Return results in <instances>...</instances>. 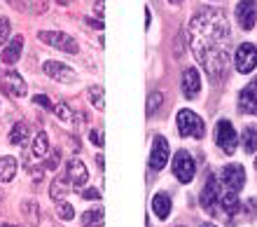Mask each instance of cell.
<instances>
[{
  "label": "cell",
  "mask_w": 257,
  "mask_h": 227,
  "mask_svg": "<svg viewBox=\"0 0 257 227\" xmlns=\"http://www.w3.org/2000/svg\"><path fill=\"white\" fill-rule=\"evenodd\" d=\"M190 47L196 61L213 80H224L229 70V21L220 10L196 12L187 28Z\"/></svg>",
  "instance_id": "obj_1"
},
{
  "label": "cell",
  "mask_w": 257,
  "mask_h": 227,
  "mask_svg": "<svg viewBox=\"0 0 257 227\" xmlns=\"http://www.w3.org/2000/svg\"><path fill=\"white\" fill-rule=\"evenodd\" d=\"M178 131L180 136H190V138H203L206 134V124L194 110H180L178 113Z\"/></svg>",
  "instance_id": "obj_2"
},
{
  "label": "cell",
  "mask_w": 257,
  "mask_h": 227,
  "mask_svg": "<svg viewBox=\"0 0 257 227\" xmlns=\"http://www.w3.org/2000/svg\"><path fill=\"white\" fill-rule=\"evenodd\" d=\"M215 143L224 155H234L238 147V134L229 120H220L215 124Z\"/></svg>",
  "instance_id": "obj_3"
},
{
  "label": "cell",
  "mask_w": 257,
  "mask_h": 227,
  "mask_svg": "<svg viewBox=\"0 0 257 227\" xmlns=\"http://www.w3.org/2000/svg\"><path fill=\"white\" fill-rule=\"evenodd\" d=\"M38 38L45 45L54 47V49H61V52H68V54H77V42L68 33H61V31H40Z\"/></svg>",
  "instance_id": "obj_4"
},
{
  "label": "cell",
  "mask_w": 257,
  "mask_h": 227,
  "mask_svg": "<svg viewBox=\"0 0 257 227\" xmlns=\"http://www.w3.org/2000/svg\"><path fill=\"white\" fill-rule=\"evenodd\" d=\"M234 66L241 75L255 70L257 66V47L250 45V42H243V45L236 49V56H234Z\"/></svg>",
  "instance_id": "obj_5"
},
{
  "label": "cell",
  "mask_w": 257,
  "mask_h": 227,
  "mask_svg": "<svg viewBox=\"0 0 257 227\" xmlns=\"http://www.w3.org/2000/svg\"><path fill=\"white\" fill-rule=\"evenodd\" d=\"M245 183V171L241 164H229V167L222 169L220 174V187L224 190H231V192H238Z\"/></svg>",
  "instance_id": "obj_6"
},
{
  "label": "cell",
  "mask_w": 257,
  "mask_h": 227,
  "mask_svg": "<svg viewBox=\"0 0 257 227\" xmlns=\"http://www.w3.org/2000/svg\"><path fill=\"white\" fill-rule=\"evenodd\" d=\"M173 174L180 183H192L194 178V160L187 150H178L176 160H173Z\"/></svg>",
  "instance_id": "obj_7"
},
{
  "label": "cell",
  "mask_w": 257,
  "mask_h": 227,
  "mask_svg": "<svg viewBox=\"0 0 257 227\" xmlns=\"http://www.w3.org/2000/svg\"><path fill=\"white\" fill-rule=\"evenodd\" d=\"M169 155H171L169 140L164 138V136H155V140H152V153H150V169H152V171L164 169L166 162H169Z\"/></svg>",
  "instance_id": "obj_8"
},
{
  "label": "cell",
  "mask_w": 257,
  "mask_h": 227,
  "mask_svg": "<svg viewBox=\"0 0 257 227\" xmlns=\"http://www.w3.org/2000/svg\"><path fill=\"white\" fill-rule=\"evenodd\" d=\"M0 87L7 96H12V99H21V96H26V82L21 78L17 70H7L3 78H0Z\"/></svg>",
  "instance_id": "obj_9"
},
{
  "label": "cell",
  "mask_w": 257,
  "mask_h": 227,
  "mask_svg": "<svg viewBox=\"0 0 257 227\" xmlns=\"http://www.w3.org/2000/svg\"><path fill=\"white\" fill-rule=\"evenodd\" d=\"M220 187H217V178L215 176H210L208 183H206V187H203L201 192V206L206 208V213L215 215L217 208H220Z\"/></svg>",
  "instance_id": "obj_10"
},
{
  "label": "cell",
  "mask_w": 257,
  "mask_h": 227,
  "mask_svg": "<svg viewBox=\"0 0 257 227\" xmlns=\"http://www.w3.org/2000/svg\"><path fill=\"white\" fill-rule=\"evenodd\" d=\"M42 70H45L47 78H52V80H56V82H63V85L77 80V75H75L73 68H68L66 63H59V61H45Z\"/></svg>",
  "instance_id": "obj_11"
},
{
  "label": "cell",
  "mask_w": 257,
  "mask_h": 227,
  "mask_svg": "<svg viewBox=\"0 0 257 227\" xmlns=\"http://www.w3.org/2000/svg\"><path fill=\"white\" fill-rule=\"evenodd\" d=\"M66 178H68V183L75 187L84 185V183L89 181V171H87V167H84V162L77 160V157H70V160L66 162Z\"/></svg>",
  "instance_id": "obj_12"
},
{
  "label": "cell",
  "mask_w": 257,
  "mask_h": 227,
  "mask_svg": "<svg viewBox=\"0 0 257 227\" xmlns=\"http://www.w3.org/2000/svg\"><path fill=\"white\" fill-rule=\"evenodd\" d=\"M236 19H238V26L243 31H250L255 26L257 21V3L255 0H241L236 5Z\"/></svg>",
  "instance_id": "obj_13"
},
{
  "label": "cell",
  "mask_w": 257,
  "mask_h": 227,
  "mask_svg": "<svg viewBox=\"0 0 257 227\" xmlns=\"http://www.w3.org/2000/svg\"><path fill=\"white\" fill-rule=\"evenodd\" d=\"M238 108L245 115H257V80H252L250 85H245L238 94Z\"/></svg>",
  "instance_id": "obj_14"
},
{
  "label": "cell",
  "mask_w": 257,
  "mask_h": 227,
  "mask_svg": "<svg viewBox=\"0 0 257 227\" xmlns=\"http://www.w3.org/2000/svg\"><path fill=\"white\" fill-rule=\"evenodd\" d=\"M21 52H24V35H17V38H12V40L5 45V49L0 54V61H3L5 66H14V63L19 61Z\"/></svg>",
  "instance_id": "obj_15"
},
{
  "label": "cell",
  "mask_w": 257,
  "mask_h": 227,
  "mask_svg": "<svg viewBox=\"0 0 257 227\" xmlns=\"http://www.w3.org/2000/svg\"><path fill=\"white\" fill-rule=\"evenodd\" d=\"M201 92V78L196 73L194 68H187L183 73V94L185 99H196Z\"/></svg>",
  "instance_id": "obj_16"
},
{
  "label": "cell",
  "mask_w": 257,
  "mask_h": 227,
  "mask_svg": "<svg viewBox=\"0 0 257 227\" xmlns=\"http://www.w3.org/2000/svg\"><path fill=\"white\" fill-rule=\"evenodd\" d=\"M31 155H33L35 160H42V157H47L49 155V138L45 131H38L33 138V147H31Z\"/></svg>",
  "instance_id": "obj_17"
},
{
  "label": "cell",
  "mask_w": 257,
  "mask_h": 227,
  "mask_svg": "<svg viewBox=\"0 0 257 227\" xmlns=\"http://www.w3.org/2000/svg\"><path fill=\"white\" fill-rule=\"evenodd\" d=\"M152 208H155V215L159 220H166L171 215V199L166 194H155V199H152Z\"/></svg>",
  "instance_id": "obj_18"
},
{
  "label": "cell",
  "mask_w": 257,
  "mask_h": 227,
  "mask_svg": "<svg viewBox=\"0 0 257 227\" xmlns=\"http://www.w3.org/2000/svg\"><path fill=\"white\" fill-rule=\"evenodd\" d=\"M17 176V160L14 157H0V181L10 183Z\"/></svg>",
  "instance_id": "obj_19"
},
{
  "label": "cell",
  "mask_w": 257,
  "mask_h": 227,
  "mask_svg": "<svg viewBox=\"0 0 257 227\" xmlns=\"http://www.w3.org/2000/svg\"><path fill=\"white\" fill-rule=\"evenodd\" d=\"M105 222V211L103 208H91L82 215V225L84 227H103Z\"/></svg>",
  "instance_id": "obj_20"
},
{
  "label": "cell",
  "mask_w": 257,
  "mask_h": 227,
  "mask_svg": "<svg viewBox=\"0 0 257 227\" xmlns=\"http://www.w3.org/2000/svg\"><path fill=\"white\" fill-rule=\"evenodd\" d=\"M26 138H28V124L26 122H17L10 129V143L12 145H21V143H26Z\"/></svg>",
  "instance_id": "obj_21"
},
{
  "label": "cell",
  "mask_w": 257,
  "mask_h": 227,
  "mask_svg": "<svg viewBox=\"0 0 257 227\" xmlns=\"http://www.w3.org/2000/svg\"><path fill=\"white\" fill-rule=\"evenodd\" d=\"M21 213L26 215V220L31 222V225H38V220H40V211H38V201H33V199L21 201Z\"/></svg>",
  "instance_id": "obj_22"
},
{
  "label": "cell",
  "mask_w": 257,
  "mask_h": 227,
  "mask_svg": "<svg viewBox=\"0 0 257 227\" xmlns=\"http://www.w3.org/2000/svg\"><path fill=\"white\" fill-rule=\"evenodd\" d=\"M243 150L245 153H255L257 150V127L255 124L245 127V131H243Z\"/></svg>",
  "instance_id": "obj_23"
},
{
  "label": "cell",
  "mask_w": 257,
  "mask_h": 227,
  "mask_svg": "<svg viewBox=\"0 0 257 227\" xmlns=\"http://www.w3.org/2000/svg\"><path fill=\"white\" fill-rule=\"evenodd\" d=\"M87 96H89V101H91V106H94V108H98V110H103V108H105V101H103V87H98V85L89 87Z\"/></svg>",
  "instance_id": "obj_24"
},
{
  "label": "cell",
  "mask_w": 257,
  "mask_h": 227,
  "mask_svg": "<svg viewBox=\"0 0 257 227\" xmlns=\"http://www.w3.org/2000/svg\"><path fill=\"white\" fill-rule=\"evenodd\" d=\"M66 183H68L66 176H63V178H56V181L52 183V190H49V194H52V199H54V201H61L63 194L68 192V190H66Z\"/></svg>",
  "instance_id": "obj_25"
},
{
  "label": "cell",
  "mask_w": 257,
  "mask_h": 227,
  "mask_svg": "<svg viewBox=\"0 0 257 227\" xmlns=\"http://www.w3.org/2000/svg\"><path fill=\"white\" fill-rule=\"evenodd\" d=\"M162 103H164L162 92H152V94H150V96H148V115H150V117L157 113V108L162 106Z\"/></svg>",
  "instance_id": "obj_26"
},
{
  "label": "cell",
  "mask_w": 257,
  "mask_h": 227,
  "mask_svg": "<svg viewBox=\"0 0 257 227\" xmlns=\"http://www.w3.org/2000/svg\"><path fill=\"white\" fill-rule=\"evenodd\" d=\"M73 215H75V208L68 201H59V218L61 220H73Z\"/></svg>",
  "instance_id": "obj_27"
},
{
  "label": "cell",
  "mask_w": 257,
  "mask_h": 227,
  "mask_svg": "<svg viewBox=\"0 0 257 227\" xmlns=\"http://www.w3.org/2000/svg\"><path fill=\"white\" fill-rule=\"evenodd\" d=\"M54 113H56V117H59L61 122L70 120V108H68L66 103H56V106H54Z\"/></svg>",
  "instance_id": "obj_28"
},
{
  "label": "cell",
  "mask_w": 257,
  "mask_h": 227,
  "mask_svg": "<svg viewBox=\"0 0 257 227\" xmlns=\"http://www.w3.org/2000/svg\"><path fill=\"white\" fill-rule=\"evenodd\" d=\"M7 38H10V19L0 17V45H5Z\"/></svg>",
  "instance_id": "obj_29"
},
{
  "label": "cell",
  "mask_w": 257,
  "mask_h": 227,
  "mask_svg": "<svg viewBox=\"0 0 257 227\" xmlns=\"http://www.w3.org/2000/svg\"><path fill=\"white\" fill-rule=\"evenodd\" d=\"M59 162H61V155L56 153H49V157H47V162H45V169H49V171H56V167H59Z\"/></svg>",
  "instance_id": "obj_30"
},
{
  "label": "cell",
  "mask_w": 257,
  "mask_h": 227,
  "mask_svg": "<svg viewBox=\"0 0 257 227\" xmlns=\"http://www.w3.org/2000/svg\"><path fill=\"white\" fill-rule=\"evenodd\" d=\"M89 140L98 147H103V143H105V140H103V131H98V129H91V131H89Z\"/></svg>",
  "instance_id": "obj_31"
},
{
  "label": "cell",
  "mask_w": 257,
  "mask_h": 227,
  "mask_svg": "<svg viewBox=\"0 0 257 227\" xmlns=\"http://www.w3.org/2000/svg\"><path fill=\"white\" fill-rule=\"evenodd\" d=\"M33 101H35V103H40L42 108H47V110H54V106L49 103V99L45 96V94H38V96H33Z\"/></svg>",
  "instance_id": "obj_32"
},
{
  "label": "cell",
  "mask_w": 257,
  "mask_h": 227,
  "mask_svg": "<svg viewBox=\"0 0 257 227\" xmlns=\"http://www.w3.org/2000/svg\"><path fill=\"white\" fill-rule=\"evenodd\" d=\"M82 197H84V199H101V192L91 187V190H84V192H82Z\"/></svg>",
  "instance_id": "obj_33"
},
{
  "label": "cell",
  "mask_w": 257,
  "mask_h": 227,
  "mask_svg": "<svg viewBox=\"0 0 257 227\" xmlns=\"http://www.w3.org/2000/svg\"><path fill=\"white\" fill-rule=\"evenodd\" d=\"M103 3H105V0H96V5H94V10H96V14H98V19H103Z\"/></svg>",
  "instance_id": "obj_34"
},
{
  "label": "cell",
  "mask_w": 257,
  "mask_h": 227,
  "mask_svg": "<svg viewBox=\"0 0 257 227\" xmlns=\"http://www.w3.org/2000/svg\"><path fill=\"white\" fill-rule=\"evenodd\" d=\"M7 5H12L14 10H24V0H5Z\"/></svg>",
  "instance_id": "obj_35"
},
{
  "label": "cell",
  "mask_w": 257,
  "mask_h": 227,
  "mask_svg": "<svg viewBox=\"0 0 257 227\" xmlns=\"http://www.w3.org/2000/svg\"><path fill=\"white\" fill-rule=\"evenodd\" d=\"M56 3H59V5H68V0H56Z\"/></svg>",
  "instance_id": "obj_36"
},
{
  "label": "cell",
  "mask_w": 257,
  "mask_h": 227,
  "mask_svg": "<svg viewBox=\"0 0 257 227\" xmlns=\"http://www.w3.org/2000/svg\"><path fill=\"white\" fill-rule=\"evenodd\" d=\"M171 3H173V5H180V3H183V0H171Z\"/></svg>",
  "instance_id": "obj_37"
},
{
  "label": "cell",
  "mask_w": 257,
  "mask_h": 227,
  "mask_svg": "<svg viewBox=\"0 0 257 227\" xmlns=\"http://www.w3.org/2000/svg\"><path fill=\"white\" fill-rule=\"evenodd\" d=\"M3 227H14V225H10V222H5V225H3Z\"/></svg>",
  "instance_id": "obj_38"
},
{
  "label": "cell",
  "mask_w": 257,
  "mask_h": 227,
  "mask_svg": "<svg viewBox=\"0 0 257 227\" xmlns=\"http://www.w3.org/2000/svg\"><path fill=\"white\" fill-rule=\"evenodd\" d=\"M201 227H215V225H201Z\"/></svg>",
  "instance_id": "obj_39"
},
{
  "label": "cell",
  "mask_w": 257,
  "mask_h": 227,
  "mask_svg": "<svg viewBox=\"0 0 257 227\" xmlns=\"http://www.w3.org/2000/svg\"><path fill=\"white\" fill-rule=\"evenodd\" d=\"M255 169H257V160H255Z\"/></svg>",
  "instance_id": "obj_40"
},
{
  "label": "cell",
  "mask_w": 257,
  "mask_h": 227,
  "mask_svg": "<svg viewBox=\"0 0 257 227\" xmlns=\"http://www.w3.org/2000/svg\"><path fill=\"white\" fill-rule=\"evenodd\" d=\"M0 199H3V192H0Z\"/></svg>",
  "instance_id": "obj_41"
},
{
  "label": "cell",
  "mask_w": 257,
  "mask_h": 227,
  "mask_svg": "<svg viewBox=\"0 0 257 227\" xmlns=\"http://www.w3.org/2000/svg\"><path fill=\"white\" fill-rule=\"evenodd\" d=\"M178 227H183V225H178Z\"/></svg>",
  "instance_id": "obj_42"
}]
</instances>
